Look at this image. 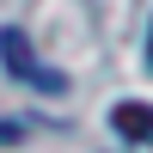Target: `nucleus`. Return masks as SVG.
Returning a JSON list of instances; mask_svg holds the SVG:
<instances>
[{"label": "nucleus", "instance_id": "nucleus-1", "mask_svg": "<svg viewBox=\"0 0 153 153\" xmlns=\"http://www.w3.org/2000/svg\"><path fill=\"white\" fill-rule=\"evenodd\" d=\"M0 61H6L25 86H37V92H68L61 74H49V68H37V61H31V43H25V31H12V25L0 31Z\"/></svg>", "mask_w": 153, "mask_h": 153}, {"label": "nucleus", "instance_id": "nucleus-2", "mask_svg": "<svg viewBox=\"0 0 153 153\" xmlns=\"http://www.w3.org/2000/svg\"><path fill=\"white\" fill-rule=\"evenodd\" d=\"M117 135L147 141V135H153V110H147V104H117Z\"/></svg>", "mask_w": 153, "mask_h": 153}, {"label": "nucleus", "instance_id": "nucleus-3", "mask_svg": "<svg viewBox=\"0 0 153 153\" xmlns=\"http://www.w3.org/2000/svg\"><path fill=\"white\" fill-rule=\"evenodd\" d=\"M19 135H25L19 123H0V147H12V141H19Z\"/></svg>", "mask_w": 153, "mask_h": 153}]
</instances>
